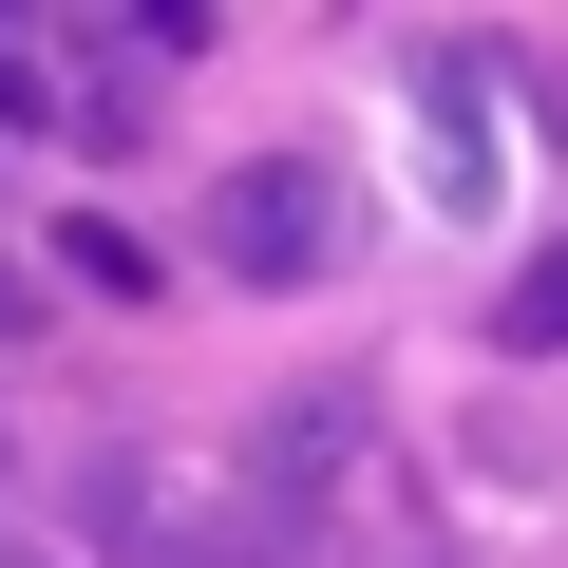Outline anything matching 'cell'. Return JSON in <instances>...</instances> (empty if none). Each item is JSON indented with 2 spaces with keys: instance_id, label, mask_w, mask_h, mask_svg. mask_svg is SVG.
Returning a JSON list of instances; mask_svg holds the SVG:
<instances>
[{
  "instance_id": "cell-1",
  "label": "cell",
  "mask_w": 568,
  "mask_h": 568,
  "mask_svg": "<svg viewBox=\"0 0 568 568\" xmlns=\"http://www.w3.org/2000/svg\"><path fill=\"white\" fill-rule=\"evenodd\" d=\"M265 530H304L323 568H455V549H436V493L379 455L361 398H304V417H284V455H265Z\"/></svg>"
},
{
  "instance_id": "cell-5",
  "label": "cell",
  "mask_w": 568,
  "mask_h": 568,
  "mask_svg": "<svg viewBox=\"0 0 568 568\" xmlns=\"http://www.w3.org/2000/svg\"><path fill=\"white\" fill-rule=\"evenodd\" d=\"M133 20H152V39H209V0H133Z\"/></svg>"
},
{
  "instance_id": "cell-4",
  "label": "cell",
  "mask_w": 568,
  "mask_h": 568,
  "mask_svg": "<svg viewBox=\"0 0 568 568\" xmlns=\"http://www.w3.org/2000/svg\"><path fill=\"white\" fill-rule=\"evenodd\" d=\"M152 568H265V549H227V530H152Z\"/></svg>"
},
{
  "instance_id": "cell-2",
  "label": "cell",
  "mask_w": 568,
  "mask_h": 568,
  "mask_svg": "<svg viewBox=\"0 0 568 568\" xmlns=\"http://www.w3.org/2000/svg\"><path fill=\"white\" fill-rule=\"evenodd\" d=\"M342 246H361V227H342V171H323V152H246V171L209 190V265H227V284H342Z\"/></svg>"
},
{
  "instance_id": "cell-3",
  "label": "cell",
  "mask_w": 568,
  "mask_h": 568,
  "mask_svg": "<svg viewBox=\"0 0 568 568\" xmlns=\"http://www.w3.org/2000/svg\"><path fill=\"white\" fill-rule=\"evenodd\" d=\"M493 342H511V361H549V342H568V246H530V265L493 284Z\"/></svg>"
},
{
  "instance_id": "cell-6",
  "label": "cell",
  "mask_w": 568,
  "mask_h": 568,
  "mask_svg": "<svg viewBox=\"0 0 568 568\" xmlns=\"http://www.w3.org/2000/svg\"><path fill=\"white\" fill-rule=\"evenodd\" d=\"M0 568H77V549H20V530H0Z\"/></svg>"
}]
</instances>
